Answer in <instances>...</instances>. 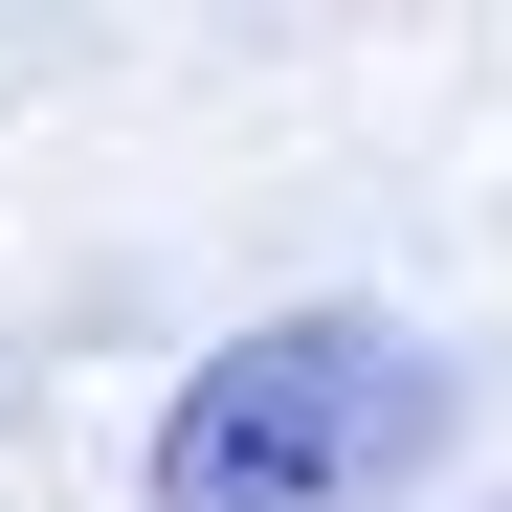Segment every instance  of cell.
Instances as JSON below:
<instances>
[{
    "label": "cell",
    "mask_w": 512,
    "mask_h": 512,
    "mask_svg": "<svg viewBox=\"0 0 512 512\" xmlns=\"http://www.w3.org/2000/svg\"><path fill=\"white\" fill-rule=\"evenodd\" d=\"M446 446V357L401 312H268L156 423V512H379Z\"/></svg>",
    "instance_id": "6da1fadb"
}]
</instances>
